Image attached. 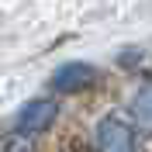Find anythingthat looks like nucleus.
Masks as SVG:
<instances>
[{
  "mask_svg": "<svg viewBox=\"0 0 152 152\" xmlns=\"http://www.w3.org/2000/svg\"><path fill=\"white\" fill-rule=\"evenodd\" d=\"M97 149L100 152H135V128L118 114H104L97 121Z\"/></svg>",
  "mask_w": 152,
  "mask_h": 152,
  "instance_id": "1",
  "label": "nucleus"
},
{
  "mask_svg": "<svg viewBox=\"0 0 152 152\" xmlns=\"http://www.w3.org/2000/svg\"><path fill=\"white\" fill-rule=\"evenodd\" d=\"M94 76H97L94 66H86V62H66L52 73V90L56 94H76L86 83H94Z\"/></svg>",
  "mask_w": 152,
  "mask_h": 152,
  "instance_id": "3",
  "label": "nucleus"
},
{
  "mask_svg": "<svg viewBox=\"0 0 152 152\" xmlns=\"http://www.w3.org/2000/svg\"><path fill=\"white\" fill-rule=\"evenodd\" d=\"M56 118V104L45 100V97H38V100H28V104L18 111L14 118V132L18 135H35L42 128H48V121Z\"/></svg>",
  "mask_w": 152,
  "mask_h": 152,
  "instance_id": "2",
  "label": "nucleus"
},
{
  "mask_svg": "<svg viewBox=\"0 0 152 152\" xmlns=\"http://www.w3.org/2000/svg\"><path fill=\"white\" fill-rule=\"evenodd\" d=\"M132 118L142 132H152V76H145L142 83L135 86L132 97Z\"/></svg>",
  "mask_w": 152,
  "mask_h": 152,
  "instance_id": "4",
  "label": "nucleus"
}]
</instances>
